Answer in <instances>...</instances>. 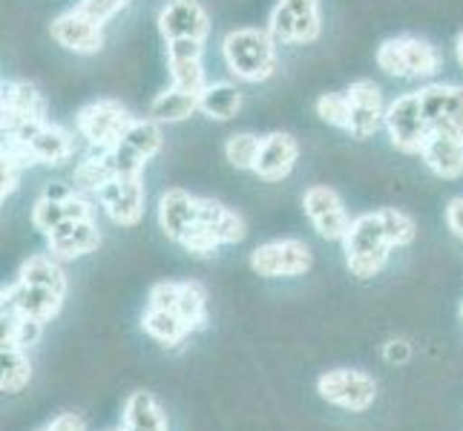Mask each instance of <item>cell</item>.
<instances>
[{
  "label": "cell",
  "mask_w": 463,
  "mask_h": 431,
  "mask_svg": "<svg viewBox=\"0 0 463 431\" xmlns=\"http://www.w3.org/2000/svg\"><path fill=\"white\" fill-rule=\"evenodd\" d=\"M219 55L228 75L239 84H262L274 78L279 67V43L260 26H236L225 32Z\"/></svg>",
  "instance_id": "6da1fadb"
},
{
  "label": "cell",
  "mask_w": 463,
  "mask_h": 431,
  "mask_svg": "<svg viewBox=\"0 0 463 431\" xmlns=\"http://www.w3.org/2000/svg\"><path fill=\"white\" fill-rule=\"evenodd\" d=\"M78 133H70L50 118L21 126L18 133L4 136L0 155L14 158L24 170L26 167H67L78 155Z\"/></svg>",
  "instance_id": "7a4b0ae2"
},
{
  "label": "cell",
  "mask_w": 463,
  "mask_h": 431,
  "mask_svg": "<svg viewBox=\"0 0 463 431\" xmlns=\"http://www.w3.org/2000/svg\"><path fill=\"white\" fill-rule=\"evenodd\" d=\"M343 250H345V265L351 270V276L360 282H369L386 270L394 245L389 242L380 211L354 216V221H351V228L343 239Z\"/></svg>",
  "instance_id": "3957f363"
},
{
  "label": "cell",
  "mask_w": 463,
  "mask_h": 431,
  "mask_svg": "<svg viewBox=\"0 0 463 431\" xmlns=\"http://www.w3.org/2000/svg\"><path fill=\"white\" fill-rule=\"evenodd\" d=\"M374 63L383 75L397 81H432L443 67V58L438 46L420 35H392L377 46Z\"/></svg>",
  "instance_id": "277c9868"
},
{
  "label": "cell",
  "mask_w": 463,
  "mask_h": 431,
  "mask_svg": "<svg viewBox=\"0 0 463 431\" xmlns=\"http://www.w3.org/2000/svg\"><path fill=\"white\" fill-rule=\"evenodd\" d=\"M136 118L118 98H95L75 113V133L87 150H116Z\"/></svg>",
  "instance_id": "5b68a950"
},
{
  "label": "cell",
  "mask_w": 463,
  "mask_h": 431,
  "mask_svg": "<svg viewBox=\"0 0 463 431\" xmlns=\"http://www.w3.org/2000/svg\"><path fill=\"white\" fill-rule=\"evenodd\" d=\"M265 29L279 46H308L323 38V4L319 0H277Z\"/></svg>",
  "instance_id": "8992f818"
},
{
  "label": "cell",
  "mask_w": 463,
  "mask_h": 431,
  "mask_svg": "<svg viewBox=\"0 0 463 431\" xmlns=\"http://www.w3.org/2000/svg\"><path fill=\"white\" fill-rule=\"evenodd\" d=\"M383 130L389 136V144L403 155H418L423 153L426 141L432 138V126H429L423 107L418 98V89L397 95L394 101H389L386 109V121H383Z\"/></svg>",
  "instance_id": "52a82bcc"
},
{
  "label": "cell",
  "mask_w": 463,
  "mask_h": 431,
  "mask_svg": "<svg viewBox=\"0 0 463 431\" xmlns=\"http://www.w3.org/2000/svg\"><path fill=\"white\" fill-rule=\"evenodd\" d=\"M250 270L262 279H294L306 276L314 265L311 245L302 239H270L250 250Z\"/></svg>",
  "instance_id": "ba28073f"
},
{
  "label": "cell",
  "mask_w": 463,
  "mask_h": 431,
  "mask_svg": "<svg viewBox=\"0 0 463 431\" xmlns=\"http://www.w3.org/2000/svg\"><path fill=\"white\" fill-rule=\"evenodd\" d=\"M317 391L326 403L345 411H369L377 400V379L360 369H334L319 374Z\"/></svg>",
  "instance_id": "9c48e42d"
},
{
  "label": "cell",
  "mask_w": 463,
  "mask_h": 431,
  "mask_svg": "<svg viewBox=\"0 0 463 431\" xmlns=\"http://www.w3.org/2000/svg\"><path fill=\"white\" fill-rule=\"evenodd\" d=\"M348 107H351V121H348V136L357 141H369L383 130L386 121V92L372 78H357L345 87Z\"/></svg>",
  "instance_id": "30bf717a"
},
{
  "label": "cell",
  "mask_w": 463,
  "mask_h": 431,
  "mask_svg": "<svg viewBox=\"0 0 463 431\" xmlns=\"http://www.w3.org/2000/svg\"><path fill=\"white\" fill-rule=\"evenodd\" d=\"M302 213L311 221L317 236L328 239V242H343L351 221H354L345 211L343 196L328 184L306 187V193H302Z\"/></svg>",
  "instance_id": "8fae6325"
},
{
  "label": "cell",
  "mask_w": 463,
  "mask_h": 431,
  "mask_svg": "<svg viewBox=\"0 0 463 431\" xmlns=\"http://www.w3.org/2000/svg\"><path fill=\"white\" fill-rule=\"evenodd\" d=\"M211 12L202 0H167L156 14V29L165 43L170 41H204L211 38Z\"/></svg>",
  "instance_id": "7c38bea8"
},
{
  "label": "cell",
  "mask_w": 463,
  "mask_h": 431,
  "mask_svg": "<svg viewBox=\"0 0 463 431\" xmlns=\"http://www.w3.org/2000/svg\"><path fill=\"white\" fill-rule=\"evenodd\" d=\"M50 38L72 55H99L107 43L104 23L92 21L90 14H84L78 6L61 12L50 23Z\"/></svg>",
  "instance_id": "4fadbf2b"
},
{
  "label": "cell",
  "mask_w": 463,
  "mask_h": 431,
  "mask_svg": "<svg viewBox=\"0 0 463 431\" xmlns=\"http://www.w3.org/2000/svg\"><path fill=\"white\" fill-rule=\"evenodd\" d=\"M107 219L118 228H136L147 211V190L145 175L141 179H113L92 196Z\"/></svg>",
  "instance_id": "5bb4252c"
},
{
  "label": "cell",
  "mask_w": 463,
  "mask_h": 431,
  "mask_svg": "<svg viewBox=\"0 0 463 431\" xmlns=\"http://www.w3.org/2000/svg\"><path fill=\"white\" fill-rule=\"evenodd\" d=\"M418 98L423 107V116L432 126V133H446L463 138V87L429 81L418 89Z\"/></svg>",
  "instance_id": "9a60e30c"
},
{
  "label": "cell",
  "mask_w": 463,
  "mask_h": 431,
  "mask_svg": "<svg viewBox=\"0 0 463 431\" xmlns=\"http://www.w3.org/2000/svg\"><path fill=\"white\" fill-rule=\"evenodd\" d=\"M46 118V98L32 81H4L0 92V126L6 133H18L21 126Z\"/></svg>",
  "instance_id": "2e32d148"
},
{
  "label": "cell",
  "mask_w": 463,
  "mask_h": 431,
  "mask_svg": "<svg viewBox=\"0 0 463 431\" xmlns=\"http://www.w3.org/2000/svg\"><path fill=\"white\" fill-rule=\"evenodd\" d=\"M63 299H67V296L52 291V287L29 285V282L14 279L12 285L4 287V294H0V308H12V311H18L21 316L35 319V323L46 325L61 314Z\"/></svg>",
  "instance_id": "e0dca14e"
},
{
  "label": "cell",
  "mask_w": 463,
  "mask_h": 431,
  "mask_svg": "<svg viewBox=\"0 0 463 431\" xmlns=\"http://www.w3.org/2000/svg\"><path fill=\"white\" fill-rule=\"evenodd\" d=\"M167 52V75H170V87L184 89V92H196L211 84L204 72V41H170L165 43Z\"/></svg>",
  "instance_id": "ac0fdd59"
},
{
  "label": "cell",
  "mask_w": 463,
  "mask_h": 431,
  "mask_svg": "<svg viewBox=\"0 0 463 431\" xmlns=\"http://www.w3.org/2000/svg\"><path fill=\"white\" fill-rule=\"evenodd\" d=\"M156 219L162 233L173 245H182V239L199 225V196L184 187H170L158 196Z\"/></svg>",
  "instance_id": "d6986e66"
},
{
  "label": "cell",
  "mask_w": 463,
  "mask_h": 431,
  "mask_svg": "<svg viewBox=\"0 0 463 431\" xmlns=\"http://www.w3.org/2000/svg\"><path fill=\"white\" fill-rule=\"evenodd\" d=\"M99 248H101V230L95 225V216L70 219L46 236V253H52L58 262H75L81 257H90Z\"/></svg>",
  "instance_id": "ffe728a7"
},
{
  "label": "cell",
  "mask_w": 463,
  "mask_h": 431,
  "mask_svg": "<svg viewBox=\"0 0 463 431\" xmlns=\"http://www.w3.org/2000/svg\"><path fill=\"white\" fill-rule=\"evenodd\" d=\"M297 162H299V141L291 133L274 130L262 136V150L257 158V167H253V175H257L260 182L277 184L288 179Z\"/></svg>",
  "instance_id": "44dd1931"
},
{
  "label": "cell",
  "mask_w": 463,
  "mask_h": 431,
  "mask_svg": "<svg viewBox=\"0 0 463 431\" xmlns=\"http://www.w3.org/2000/svg\"><path fill=\"white\" fill-rule=\"evenodd\" d=\"M95 216V207L90 201L87 193H78L67 201H55V199H46V196H38L35 204H32V228L38 233L50 236L55 228H61L63 221L70 219H90Z\"/></svg>",
  "instance_id": "7402d4cb"
},
{
  "label": "cell",
  "mask_w": 463,
  "mask_h": 431,
  "mask_svg": "<svg viewBox=\"0 0 463 431\" xmlns=\"http://www.w3.org/2000/svg\"><path fill=\"white\" fill-rule=\"evenodd\" d=\"M423 167L438 175L443 182H458L463 179V138L446 136V133H432L420 153Z\"/></svg>",
  "instance_id": "603a6c76"
},
{
  "label": "cell",
  "mask_w": 463,
  "mask_h": 431,
  "mask_svg": "<svg viewBox=\"0 0 463 431\" xmlns=\"http://www.w3.org/2000/svg\"><path fill=\"white\" fill-rule=\"evenodd\" d=\"M199 221H202V228H207L216 236V242L222 248L239 245L248 236L245 219L239 216L233 207L222 204L219 199H211V196H199Z\"/></svg>",
  "instance_id": "cb8c5ba5"
},
{
  "label": "cell",
  "mask_w": 463,
  "mask_h": 431,
  "mask_svg": "<svg viewBox=\"0 0 463 431\" xmlns=\"http://www.w3.org/2000/svg\"><path fill=\"white\" fill-rule=\"evenodd\" d=\"M113 179H118L113 150H87L84 155H78V162L72 167V184L81 190V193L95 196Z\"/></svg>",
  "instance_id": "d4e9b609"
},
{
  "label": "cell",
  "mask_w": 463,
  "mask_h": 431,
  "mask_svg": "<svg viewBox=\"0 0 463 431\" xmlns=\"http://www.w3.org/2000/svg\"><path fill=\"white\" fill-rule=\"evenodd\" d=\"M121 431H170L162 403L150 391H133L124 403Z\"/></svg>",
  "instance_id": "484cf974"
},
{
  "label": "cell",
  "mask_w": 463,
  "mask_h": 431,
  "mask_svg": "<svg viewBox=\"0 0 463 431\" xmlns=\"http://www.w3.org/2000/svg\"><path fill=\"white\" fill-rule=\"evenodd\" d=\"M196 113H199V95L175 89V87L156 92V98L147 107V118H153L156 124H162V126L182 124L190 116H196Z\"/></svg>",
  "instance_id": "4316f807"
},
{
  "label": "cell",
  "mask_w": 463,
  "mask_h": 431,
  "mask_svg": "<svg viewBox=\"0 0 463 431\" xmlns=\"http://www.w3.org/2000/svg\"><path fill=\"white\" fill-rule=\"evenodd\" d=\"M199 113L211 121H233L242 113V89L233 81H211L199 95Z\"/></svg>",
  "instance_id": "83f0119b"
},
{
  "label": "cell",
  "mask_w": 463,
  "mask_h": 431,
  "mask_svg": "<svg viewBox=\"0 0 463 431\" xmlns=\"http://www.w3.org/2000/svg\"><path fill=\"white\" fill-rule=\"evenodd\" d=\"M141 328L150 340L162 342L165 348H175L182 345L190 333V325L175 311H165V308H147L145 316H141Z\"/></svg>",
  "instance_id": "f1b7e54d"
},
{
  "label": "cell",
  "mask_w": 463,
  "mask_h": 431,
  "mask_svg": "<svg viewBox=\"0 0 463 431\" xmlns=\"http://www.w3.org/2000/svg\"><path fill=\"white\" fill-rule=\"evenodd\" d=\"M0 369H4V374H0V389H4V394L14 397L29 386L32 362L26 357V348L0 340Z\"/></svg>",
  "instance_id": "f546056e"
},
{
  "label": "cell",
  "mask_w": 463,
  "mask_h": 431,
  "mask_svg": "<svg viewBox=\"0 0 463 431\" xmlns=\"http://www.w3.org/2000/svg\"><path fill=\"white\" fill-rule=\"evenodd\" d=\"M18 279L29 282V285H43V287H52V291L67 296V274H63L61 262L52 257V253H35L29 257L21 267H18Z\"/></svg>",
  "instance_id": "4dcf8cb0"
},
{
  "label": "cell",
  "mask_w": 463,
  "mask_h": 431,
  "mask_svg": "<svg viewBox=\"0 0 463 431\" xmlns=\"http://www.w3.org/2000/svg\"><path fill=\"white\" fill-rule=\"evenodd\" d=\"M121 144L127 150H133L138 158H145V162L150 164L153 158L162 153L165 147V133H162V124H156L153 118L147 116H138L133 121V126L127 130V136L121 138Z\"/></svg>",
  "instance_id": "1f68e13d"
},
{
  "label": "cell",
  "mask_w": 463,
  "mask_h": 431,
  "mask_svg": "<svg viewBox=\"0 0 463 431\" xmlns=\"http://www.w3.org/2000/svg\"><path fill=\"white\" fill-rule=\"evenodd\" d=\"M175 314H179L190 331H199L207 323V291L202 282H179V299H175Z\"/></svg>",
  "instance_id": "d6a6232c"
},
{
  "label": "cell",
  "mask_w": 463,
  "mask_h": 431,
  "mask_svg": "<svg viewBox=\"0 0 463 431\" xmlns=\"http://www.w3.org/2000/svg\"><path fill=\"white\" fill-rule=\"evenodd\" d=\"M260 150H262V136L250 133V130L228 136L225 147H222V153H225V162L233 170H248V173H253V167H257Z\"/></svg>",
  "instance_id": "836d02e7"
},
{
  "label": "cell",
  "mask_w": 463,
  "mask_h": 431,
  "mask_svg": "<svg viewBox=\"0 0 463 431\" xmlns=\"http://www.w3.org/2000/svg\"><path fill=\"white\" fill-rule=\"evenodd\" d=\"M314 109L323 124L334 126V130L348 133V121H351V107H348V95L343 92H323L314 101Z\"/></svg>",
  "instance_id": "e575fe53"
},
{
  "label": "cell",
  "mask_w": 463,
  "mask_h": 431,
  "mask_svg": "<svg viewBox=\"0 0 463 431\" xmlns=\"http://www.w3.org/2000/svg\"><path fill=\"white\" fill-rule=\"evenodd\" d=\"M380 216L394 248H409L418 239V221L406 211H401V207H380Z\"/></svg>",
  "instance_id": "d590c367"
},
{
  "label": "cell",
  "mask_w": 463,
  "mask_h": 431,
  "mask_svg": "<svg viewBox=\"0 0 463 431\" xmlns=\"http://www.w3.org/2000/svg\"><path fill=\"white\" fill-rule=\"evenodd\" d=\"M78 9H81L84 14H90L92 21H99V23H109L113 18H118V14L130 6V0H78L75 4Z\"/></svg>",
  "instance_id": "8d00e7d4"
},
{
  "label": "cell",
  "mask_w": 463,
  "mask_h": 431,
  "mask_svg": "<svg viewBox=\"0 0 463 431\" xmlns=\"http://www.w3.org/2000/svg\"><path fill=\"white\" fill-rule=\"evenodd\" d=\"M21 173H24V167L14 162V158L0 155V199H4V201L14 193V190H18Z\"/></svg>",
  "instance_id": "74e56055"
},
{
  "label": "cell",
  "mask_w": 463,
  "mask_h": 431,
  "mask_svg": "<svg viewBox=\"0 0 463 431\" xmlns=\"http://www.w3.org/2000/svg\"><path fill=\"white\" fill-rule=\"evenodd\" d=\"M443 221H446V228H449V233L463 242V196H452L449 201H446Z\"/></svg>",
  "instance_id": "f35d334b"
},
{
  "label": "cell",
  "mask_w": 463,
  "mask_h": 431,
  "mask_svg": "<svg viewBox=\"0 0 463 431\" xmlns=\"http://www.w3.org/2000/svg\"><path fill=\"white\" fill-rule=\"evenodd\" d=\"M383 360L389 365H406L411 360V345L409 340H389L383 345Z\"/></svg>",
  "instance_id": "ab89813d"
},
{
  "label": "cell",
  "mask_w": 463,
  "mask_h": 431,
  "mask_svg": "<svg viewBox=\"0 0 463 431\" xmlns=\"http://www.w3.org/2000/svg\"><path fill=\"white\" fill-rule=\"evenodd\" d=\"M78 193H81V190H78L72 182H46L43 190H41V196L55 199V201H67V199H72Z\"/></svg>",
  "instance_id": "60d3db41"
},
{
  "label": "cell",
  "mask_w": 463,
  "mask_h": 431,
  "mask_svg": "<svg viewBox=\"0 0 463 431\" xmlns=\"http://www.w3.org/2000/svg\"><path fill=\"white\" fill-rule=\"evenodd\" d=\"M38 431H87V426H84L81 417H78V414H58L52 423H46Z\"/></svg>",
  "instance_id": "b9f144b4"
},
{
  "label": "cell",
  "mask_w": 463,
  "mask_h": 431,
  "mask_svg": "<svg viewBox=\"0 0 463 431\" xmlns=\"http://www.w3.org/2000/svg\"><path fill=\"white\" fill-rule=\"evenodd\" d=\"M452 50H455V61H458V67L463 70V29L455 35V43H452Z\"/></svg>",
  "instance_id": "7bdbcfd3"
},
{
  "label": "cell",
  "mask_w": 463,
  "mask_h": 431,
  "mask_svg": "<svg viewBox=\"0 0 463 431\" xmlns=\"http://www.w3.org/2000/svg\"><path fill=\"white\" fill-rule=\"evenodd\" d=\"M460 319H463V302H460Z\"/></svg>",
  "instance_id": "ee69618b"
}]
</instances>
